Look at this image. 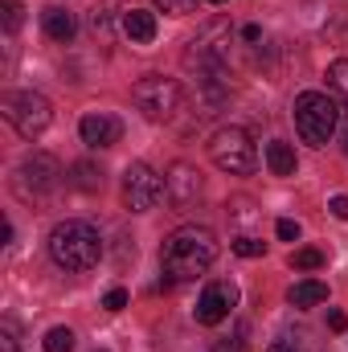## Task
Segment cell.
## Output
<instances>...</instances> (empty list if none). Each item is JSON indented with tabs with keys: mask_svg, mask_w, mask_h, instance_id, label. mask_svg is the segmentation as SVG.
I'll use <instances>...</instances> for the list:
<instances>
[{
	"mask_svg": "<svg viewBox=\"0 0 348 352\" xmlns=\"http://www.w3.org/2000/svg\"><path fill=\"white\" fill-rule=\"evenodd\" d=\"M217 258V238L213 230L205 226H180L164 238V250H160V266H164V278L168 283H188L197 274H205Z\"/></svg>",
	"mask_w": 348,
	"mask_h": 352,
	"instance_id": "obj_1",
	"label": "cell"
},
{
	"mask_svg": "<svg viewBox=\"0 0 348 352\" xmlns=\"http://www.w3.org/2000/svg\"><path fill=\"white\" fill-rule=\"evenodd\" d=\"M50 254L62 270H90L102 258V238L90 221H62L50 234Z\"/></svg>",
	"mask_w": 348,
	"mask_h": 352,
	"instance_id": "obj_2",
	"label": "cell"
},
{
	"mask_svg": "<svg viewBox=\"0 0 348 352\" xmlns=\"http://www.w3.org/2000/svg\"><path fill=\"white\" fill-rule=\"evenodd\" d=\"M336 123H340V111H336V102H332L328 94L303 90V94L295 98V131H299L303 144L324 148V144L336 135Z\"/></svg>",
	"mask_w": 348,
	"mask_h": 352,
	"instance_id": "obj_3",
	"label": "cell"
},
{
	"mask_svg": "<svg viewBox=\"0 0 348 352\" xmlns=\"http://www.w3.org/2000/svg\"><path fill=\"white\" fill-rule=\"evenodd\" d=\"M0 115H4V123H8L17 135H25V140H37V135L50 127V119H54L50 98L37 94V90H8V94L0 98Z\"/></svg>",
	"mask_w": 348,
	"mask_h": 352,
	"instance_id": "obj_4",
	"label": "cell"
},
{
	"mask_svg": "<svg viewBox=\"0 0 348 352\" xmlns=\"http://www.w3.org/2000/svg\"><path fill=\"white\" fill-rule=\"evenodd\" d=\"M209 160L230 176H246L254 173L259 164V152H254V140L246 127H221L213 140H209Z\"/></svg>",
	"mask_w": 348,
	"mask_h": 352,
	"instance_id": "obj_5",
	"label": "cell"
},
{
	"mask_svg": "<svg viewBox=\"0 0 348 352\" xmlns=\"http://www.w3.org/2000/svg\"><path fill=\"white\" fill-rule=\"evenodd\" d=\"M131 98H135V107L144 111V119L168 123L176 111H180V82H176V78H164V74H148V78L135 82Z\"/></svg>",
	"mask_w": 348,
	"mask_h": 352,
	"instance_id": "obj_6",
	"label": "cell"
},
{
	"mask_svg": "<svg viewBox=\"0 0 348 352\" xmlns=\"http://www.w3.org/2000/svg\"><path fill=\"white\" fill-rule=\"evenodd\" d=\"M58 184H62V164H58L54 156H45V152L29 156V160L17 168V180H12L17 197H25V201H41V197H50Z\"/></svg>",
	"mask_w": 348,
	"mask_h": 352,
	"instance_id": "obj_7",
	"label": "cell"
},
{
	"mask_svg": "<svg viewBox=\"0 0 348 352\" xmlns=\"http://www.w3.org/2000/svg\"><path fill=\"white\" fill-rule=\"evenodd\" d=\"M160 197H164V180L152 173V164H144V160L127 164V173H123V205L131 213H148Z\"/></svg>",
	"mask_w": 348,
	"mask_h": 352,
	"instance_id": "obj_8",
	"label": "cell"
},
{
	"mask_svg": "<svg viewBox=\"0 0 348 352\" xmlns=\"http://www.w3.org/2000/svg\"><path fill=\"white\" fill-rule=\"evenodd\" d=\"M234 303H238V287H234V283H226V278H217V283H209V287L201 291V299H197V324H205V328H213V324H221V320H230V311H234Z\"/></svg>",
	"mask_w": 348,
	"mask_h": 352,
	"instance_id": "obj_9",
	"label": "cell"
},
{
	"mask_svg": "<svg viewBox=\"0 0 348 352\" xmlns=\"http://www.w3.org/2000/svg\"><path fill=\"white\" fill-rule=\"evenodd\" d=\"M164 197L173 201L176 209H188L197 197H201V173L193 168V164H184V160H176L168 176H164Z\"/></svg>",
	"mask_w": 348,
	"mask_h": 352,
	"instance_id": "obj_10",
	"label": "cell"
},
{
	"mask_svg": "<svg viewBox=\"0 0 348 352\" xmlns=\"http://www.w3.org/2000/svg\"><path fill=\"white\" fill-rule=\"evenodd\" d=\"M78 135H83V144H90V148H115L119 135H123V123L115 115H107V111H90V115H83V123H78Z\"/></svg>",
	"mask_w": 348,
	"mask_h": 352,
	"instance_id": "obj_11",
	"label": "cell"
},
{
	"mask_svg": "<svg viewBox=\"0 0 348 352\" xmlns=\"http://www.w3.org/2000/svg\"><path fill=\"white\" fill-rule=\"evenodd\" d=\"M41 29H45V37H54V41H74L78 21H74V12H66V8H45V12H41Z\"/></svg>",
	"mask_w": 348,
	"mask_h": 352,
	"instance_id": "obj_12",
	"label": "cell"
},
{
	"mask_svg": "<svg viewBox=\"0 0 348 352\" xmlns=\"http://www.w3.org/2000/svg\"><path fill=\"white\" fill-rule=\"evenodd\" d=\"M123 37H131L135 45H148L156 37V16L144 8H127L123 12Z\"/></svg>",
	"mask_w": 348,
	"mask_h": 352,
	"instance_id": "obj_13",
	"label": "cell"
},
{
	"mask_svg": "<svg viewBox=\"0 0 348 352\" xmlns=\"http://www.w3.org/2000/svg\"><path fill=\"white\" fill-rule=\"evenodd\" d=\"M266 168L274 176H295V148L283 140H270L266 144Z\"/></svg>",
	"mask_w": 348,
	"mask_h": 352,
	"instance_id": "obj_14",
	"label": "cell"
},
{
	"mask_svg": "<svg viewBox=\"0 0 348 352\" xmlns=\"http://www.w3.org/2000/svg\"><path fill=\"white\" fill-rule=\"evenodd\" d=\"M287 299H291V307H316V303L328 299V287H324L320 278H303V283H295V287L287 291Z\"/></svg>",
	"mask_w": 348,
	"mask_h": 352,
	"instance_id": "obj_15",
	"label": "cell"
},
{
	"mask_svg": "<svg viewBox=\"0 0 348 352\" xmlns=\"http://www.w3.org/2000/svg\"><path fill=\"white\" fill-rule=\"evenodd\" d=\"M328 87H332V94L345 102V111H348V58H336L328 66Z\"/></svg>",
	"mask_w": 348,
	"mask_h": 352,
	"instance_id": "obj_16",
	"label": "cell"
},
{
	"mask_svg": "<svg viewBox=\"0 0 348 352\" xmlns=\"http://www.w3.org/2000/svg\"><path fill=\"white\" fill-rule=\"evenodd\" d=\"M70 173H74V184H78L83 192H98V188H102V168H94L87 160H78Z\"/></svg>",
	"mask_w": 348,
	"mask_h": 352,
	"instance_id": "obj_17",
	"label": "cell"
},
{
	"mask_svg": "<svg viewBox=\"0 0 348 352\" xmlns=\"http://www.w3.org/2000/svg\"><path fill=\"white\" fill-rule=\"evenodd\" d=\"M90 29H94L102 41H111V37H115V8H111V4L94 8V12H90Z\"/></svg>",
	"mask_w": 348,
	"mask_h": 352,
	"instance_id": "obj_18",
	"label": "cell"
},
{
	"mask_svg": "<svg viewBox=\"0 0 348 352\" xmlns=\"http://www.w3.org/2000/svg\"><path fill=\"white\" fill-rule=\"evenodd\" d=\"M45 352H74V332L70 328H50L45 332Z\"/></svg>",
	"mask_w": 348,
	"mask_h": 352,
	"instance_id": "obj_19",
	"label": "cell"
},
{
	"mask_svg": "<svg viewBox=\"0 0 348 352\" xmlns=\"http://www.w3.org/2000/svg\"><path fill=\"white\" fill-rule=\"evenodd\" d=\"M21 16H25L21 0H0V21H4V29H8V33H17V29H21Z\"/></svg>",
	"mask_w": 348,
	"mask_h": 352,
	"instance_id": "obj_20",
	"label": "cell"
},
{
	"mask_svg": "<svg viewBox=\"0 0 348 352\" xmlns=\"http://www.w3.org/2000/svg\"><path fill=\"white\" fill-rule=\"evenodd\" d=\"M291 266H295V270H320V266H324V254L312 250V246H307V250H295V254H291Z\"/></svg>",
	"mask_w": 348,
	"mask_h": 352,
	"instance_id": "obj_21",
	"label": "cell"
},
{
	"mask_svg": "<svg viewBox=\"0 0 348 352\" xmlns=\"http://www.w3.org/2000/svg\"><path fill=\"white\" fill-rule=\"evenodd\" d=\"M262 250H266V242H259V238H238L234 242V254H242V258H262Z\"/></svg>",
	"mask_w": 348,
	"mask_h": 352,
	"instance_id": "obj_22",
	"label": "cell"
},
{
	"mask_svg": "<svg viewBox=\"0 0 348 352\" xmlns=\"http://www.w3.org/2000/svg\"><path fill=\"white\" fill-rule=\"evenodd\" d=\"M193 4H197V0H156V8L168 12V16H184V12H193Z\"/></svg>",
	"mask_w": 348,
	"mask_h": 352,
	"instance_id": "obj_23",
	"label": "cell"
},
{
	"mask_svg": "<svg viewBox=\"0 0 348 352\" xmlns=\"http://www.w3.org/2000/svg\"><path fill=\"white\" fill-rule=\"evenodd\" d=\"M102 307H107V311H123V307H127V291H123V287H115V291H107V299H102Z\"/></svg>",
	"mask_w": 348,
	"mask_h": 352,
	"instance_id": "obj_24",
	"label": "cell"
},
{
	"mask_svg": "<svg viewBox=\"0 0 348 352\" xmlns=\"http://www.w3.org/2000/svg\"><path fill=\"white\" fill-rule=\"evenodd\" d=\"M274 234H279V238H283V242H295V238H299V226H295V221H291V217H283V221H279V226H274Z\"/></svg>",
	"mask_w": 348,
	"mask_h": 352,
	"instance_id": "obj_25",
	"label": "cell"
},
{
	"mask_svg": "<svg viewBox=\"0 0 348 352\" xmlns=\"http://www.w3.org/2000/svg\"><path fill=\"white\" fill-rule=\"evenodd\" d=\"M328 209H332V217L348 221V197H332V201H328Z\"/></svg>",
	"mask_w": 348,
	"mask_h": 352,
	"instance_id": "obj_26",
	"label": "cell"
},
{
	"mask_svg": "<svg viewBox=\"0 0 348 352\" xmlns=\"http://www.w3.org/2000/svg\"><path fill=\"white\" fill-rule=\"evenodd\" d=\"M0 352H21V349H17V336H12V328H0Z\"/></svg>",
	"mask_w": 348,
	"mask_h": 352,
	"instance_id": "obj_27",
	"label": "cell"
},
{
	"mask_svg": "<svg viewBox=\"0 0 348 352\" xmlns=\"http://www.w3.org/2000/svg\"><path fill=\"white\" fill-rule=\"evenodd\" d=\"M328 328H332V332H345V328H348L345 311H328Z\"/></svg>",
	"mask_w": 348,
	"mask_h": 352,
	"instance_id": "obj_28",
	"label": "cell"
},
{
	"mask_svg": "<svg viewBox=\"0 0 348 352\" xmlns=\"http://www.w3.org/2000/svg\"><path fill=\"white\" fill-rule=\"evenodd\" d=\"M259 37H262V29H259V25H246V29H242V41H250V45H254Z\"/></svg>",
	"mask_w": 348,
	"mask_h": 352,
	"instance_id": "obj_29",
	"label": "cell"
},
{
	"mask_svg": "<svg viewBox=\"0 0 348 352\" xmlns=\"http://www.w3.org/2000/svg\"><path fill=\"white\" fill-rule=\"evenodd\" d=\"M266 352H299V349H295L291 340H274V344H270V349H266Z\"/></svg>",
	"mask_w": 348,
	"mask_h": 352,
	"instance_id": "obj_30",
	"label": "cell"
},
{
	"mask_svg": "<svg viewBox=\"0 0 348 352\" xmlns=\"http://www.w3.org/2000/svg\"><path fill=\"white\" fill-rule=\"evenodd\" d=\"M345 152H348V127H345Z\"/></svg>",
	"mask_w": 348,
	"mask_h": 352,
	"instance_id": "obj_31",
	"label": "cell"
},
{
	"mask_svg": "<svg viewBox=\"0 0 348 352\" xmlns=\"http://www.w3.org/2000/svg\"><path fill=\"white\" fill-rule=\"evenodd\" d=\"M209 4H226V0H209Z\"/></svg>",
	"mask_w": 348,
	"mask_h": 352,
	"instance_id": "obj_32",
	"label": "cell"
}]
</instances>
